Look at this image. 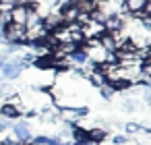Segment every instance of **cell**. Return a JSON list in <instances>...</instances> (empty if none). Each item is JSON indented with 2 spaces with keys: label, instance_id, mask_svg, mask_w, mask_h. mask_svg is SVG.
Returning <instances> with one entry per match:
<instances>
[{
  "label": "cell",
  "instance_id": "obj_1",
  "mask_svg": "<svg viewBox=\"0 0 151 145\" xmlns=\"http://www.w3.org/2000/svg\"><path fill=\"white\" fill-rule=\"evenodd\" d=\"M2 40H6L11 46H19L25 42V27L9 23L6 27H2Z\"/></svg>",
  "mask_w": 151,
  "mask_h": 145
},
{
  "label": "cell",
  "instance_id": "obj_2",
  "mask_svg": "<svg viewBox=\"0 0 151 145\" xmlns=\"http://www.w3.org/2000/svg\"><path fill=\"white\" fill-rule=\"evenodd\" d=\"M85 114H87V108H62L58 118H62L64 122L73 124V122H79Z\"/></svg>",
  "mask_w": 151,
  "mask_h": 145
},
{
  "label": "cell",
  "instance_id": "obj_3",
  "mask_svg": "<svg viewBox=\"0 0 151 145\" xmlns=\"http://www.w3.org/2000/svg\"><path fill=\"white\" fill-rule=\"evenodd\" d=\"M25 66V62L23 60H6L2 66V75L6 77V79H17L19 75H21V69Z\"/></svg>",
  "mask_w": 151,
  "mask_h": 145
},
{
  "label": "cell",
  "instance_id": "obj_4",
  "mask_svg": "<svg viewBox=\"0 0 151 145\" xmlns=\"http://www.w3.org/2000/svg\"><path fill=\"white\" fill-rule=\"evenodd\" d=\"M13 133H15V137L23 143V145H27L33 137H31V128H29V124L25 122V120H19V122H15L13 124Z\"/></svg>",
  "mask_w": 151,
  "mask_h": 145
},
{
  "label": "cell",
  "instance_id": "obj_5",
  "mask_svg": "<svg viewBox=\"0 0 151 145\" xmlns=\"http://www.w3.org/2000/svg\"><path fill=\"white\" fill-rule=\"evenodd\" d=\"M64 23H62V17H60V13H48L44 19H42V27L50 33V31H56V29H60Z\"/></svg>",
  "mask_w": 151,
  "mask_h": 145
},
{
  "label": "cell",
  "instance_id": "obj_6",
  "mask_svg": "<svg viewBox=\"0 0 151 145\" xmlns=\"http://www.w3.org/2000/svg\"><path fill=\"white\" fill-rule=\"evenodd\" d=\"M124 25H126V21H124V17H122V15H112V17H106V21H104V29H106L108 33L122 31V29H124Z\"/></svg>",
  "mask_w": 151,
  "mask_h": 145
},
{
  "label": "cell",
  "instance_id": "obj_7",
  "mask_svg": "<svg viewBox=\"0 0 151 145\" xmlns=\"http://www.w3.org/2000/svg\"><path fill=\"white\" fill-rule=\"evenodd\" d=\"M27 11H29V9H27L25 4H15V6L11 9V23L25 27V21H27Z\"/></svg>",
  "mask_w": 151,
  "mask_h": 145
},
{
  "label": "cell",
  "instance_id": "obj_8",
  "mask_svg": "<svg viewBox=\"0 0 151 145\" xmlns=\"http://www.w3.org/2000/svg\"><path fill=\"white\" fill-rule=\"evenodd\" d=\"M0 114H2V118H19L21 116V108H17V106H11V104H2L0 106Z\"/></svg>",
  "mask_w": 151,
  "mask_h": 145
},
{
  "label": "cell",
  "instance_id": "obj_9",
  "mask_svg": "<svg viewBox=\"0 0 151 145\" xmlns=\"http://www.w3.org/2000/svg\"><path fill=\"white\" fill-rule=\"evenodd\" d=\"M77 9H79V13H83V15H91V13L97 9V0H79V2H77Z\"/></svg>",
  "mask_w": 151,
  "mask_h": 145
},
{
  "label": "cell",
  "instance_id": "obj_10",
  "mask_svg": "<svg viewBox=\"0 0 151 145\" xmlns=\"http://www.w3.org/2000/svg\"><path fill=\"white\" fill-rule=\"evenodd\" d=\"M145 2H147V0H124V9H126V13L137 15V13H141Z\"/></svg>",
  "mask_w": 151,
  "mask_h": 145
},
{
  "label": "cell",
  "instance_id": "obj_11",
  "mask_svg": "<svg viewBox=\"0 0 151 145\" xmlns=\"http://www.w3.org/2000/svg\"><path fill=\"white\" fill-rule=\"evenodd\" d=\"M106 131L104 128H91V131H87V139H89V143H101L104 139H106Z\"/></svg>",
  "mask_w": 151,
  "mask_h": 145
},
{
  "label": "cell",
  "instance_id": "obj_12",
  "mask_svg": "<svg viewBox=\"0 0 151 145\" xmlns=\"http://www.w3.org/2000/svg\"><path fill=\"white\" fill-rule=\"evenodd\" d=\"M58 114H60V110H56V108H48L42 116H44L46 122H56V120H58Z\"/></svg>",
  "mask_w": 151,
  "mask_h": 145
},
{
  "label": "cell",
  "instance_id": "obj_13",
  "mask_svg": "<svg viewBox=\"0 0 151 145\" xmlns=\"http://www.w3.org/2000/svg\"><path fill=\"white\" fill-rule=\"evenodd\" d=\"M31 145H50L52 143V137H46V135H40V137H33L29 141Z\"/></svg>",
  "mask_w": 151,
  "mask_h": 145
},
{
  "label": "cell",
  "instance_id": "obj_14",
  "mask_svg": "<svg viewBox=\"0 0 151 145\" xmlns=\"http://www.w3.org/2000/svg\"><path fill=\"white\" fill-rule=\"evenodd\" d=\"M99 89H101V95H104V97H106V100H110V97H112V95H114V93H116V91H114V89H112V85H110V83H106V85H101V87H99Z\"/></svg>",
  "mask_w": 151,
  "mask_h": 145
},
{
  "label": "cell",
  "instance_id": "obj_15",
  "mask_svg": "<svg viewBox=\"0 0 151 145\" xmlns=\"http://www.w3.org/2000/svg\"><path fill=\"white\" fill-rule=\"evenodd\" d=\"M141 128H143V126H141V124H137V122H128V124H126V131H128L130 135H137Z\"/></svg>",
  "mask_w": 151,
  "mask_h": 145
},
{
  "label": "cell",
  "instance_id": "obj_16",
  "mask_svg": "<svg viewBox=\"0 0 151 145\" xmlns=\"http://www.w3.org/2000/svg\"><path fill=\"white\" fill-rule=\"evenodd\" d=\"M0 95H13V87L9 83H0Z\"/></svg>",
  "mask_w": 151,
  "mask_h": 145
},
{
  "label": "cell",
  "instance_id": "obj_17",
  "mask_svg": "<svg viewBox=\"0 0 151 145\" xmlns=\"http://www.w3.org/2000/svg\"><path fill=\"white\" fill-rule=\"evenodd\" d=\"M126 141H128V139H126L124 135H114V143H116V145H124Z\"/></svg>",
  "mask_w": 151,
  "mask_h": 145
},
{
  "label": "cell",
  "instance_id": "obj_18",
  "mask_svg": "<svg viewBox=\"0 0 151 145\" xmlns=\"http://www.w3.org/2000/svg\"><path fill=\"white\" fill-rule=\"evenodd\" d=\"M0 4H4V6H15V4H21V0H0Z\"/></svg>",
  "mask_w": 151,
  "mask_h": 145
}]
</instances>
